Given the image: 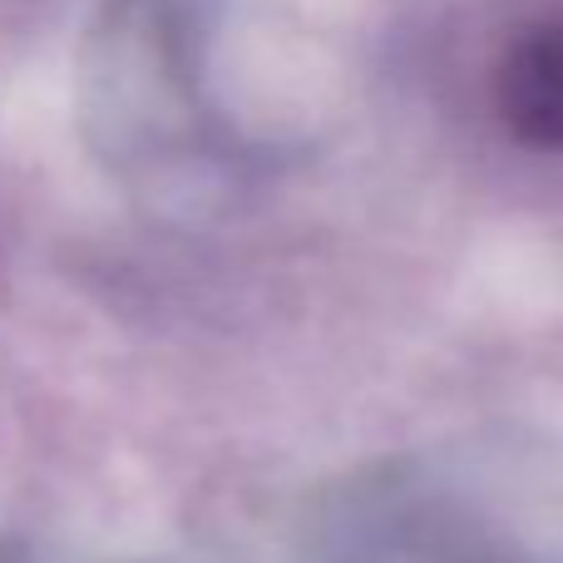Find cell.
<instances>
[{
  "label": "cell",
  "instance_id": "6da1fadb",
  "mask_svg": "<svg viewBox=\"0 0 563 563\" xmlns=\"http://www.w3.org/2000/svg\"><path fill=\"white\" fill-rule=\"evenodd\" d=\"M85 119L99 154L174 208L218 203L247 174V144L208 99L184 0H119L95 40Z\"/></svg>",
  "mask_w": 563,
  "mask_h": 563
},
{
  "label": "cell",
  "instance_id": "3957f363",
  "mask_svg": "<svg viewBox=\"0 0 563 563\" xmlns=\"http://www.w3.org/2000/svg\"><path fill=\"white\" fill-rule=\"evenodd\" d=\"M495 104L519 144L563 154V15L509 45L495 75Z\"/></svg>",
  "mask_w": 563,
  "mask_h": 563
},
{
  "label": "cell",
  "instance_id": "7a4b0ae2",
  "mask_svg": "<svg viewBox=\"0 0 563 563\" xmlns=\"http://www.w3.org/2000/svg\"><path fill=\"white\" fill-rule=\"evenodd\" d=\"M291 563H544L515 519L440 460H386L307 509Z\"/></svg>",
  "mask_w": 563,
  "mask_h": 563
}]
</instances>
